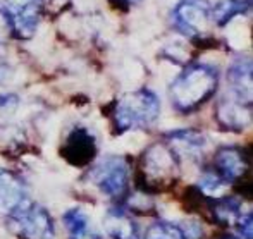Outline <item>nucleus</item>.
Here are the masks:
<instances>
[{"mask_svg": "<svg viewBox=\"0 0 253 239\" xmlns=\"http://www.w3.org/2000/svg\"><path fill=\"white\" fill-rule=\"evenodd\" d=\"M215 172L227 183L240 181L248 170V157L241 146L236 145H224L215 152L213 159Z\"/></svg>", "mask_w": 253, "mask_h": 239, "instance_id": "9d476101", "label": "nucleus"}, {"mask_svg": "<svg viewBox=\"0 0 253 239\" xmlns=\"http://www.w3.org/2000/svg\"><path fill=\"white\" fill-rule=\"evenodd\" d=\"M145 239H186L181 224L169 220H157L145 233Z\"/></svg>", "mask_w": 253, "mask_h": 239, "instance_id": "6ab92c4d", "label": "nucleus"}, {"mask_svg": "<svg viewBox=\"0 0 253 239\" xmlns=\"http://www.w3.org/2000/svg\"><path fill=\"white\" fill-rule=\"evenodd\" d=\"M212 23V5L209 0H181L174 9V26L177 31L197 41L207 35Z\"/></svg>", "mask_w": 253, "mask_h": 239, "instance_id": "423d86ee", "label": "nucleus"}, {"mask_svg": "<svg viewBox=\"0 0 253 239\" xmlns=\"http://www.w3.org/2000/svg\"><path fill=\"white\" fill-rule=\"evenodd\" d=\"M219 239H240V238H234V236H224V238H219Z\"/></svg>", "mask_w": 253, "mask_h": 239, "instance_id": "393cba45", "label": "nucleus"}, {"mask_svg": "<svg viewBox=\"0 0 253 239\" xmlns=\"http://www.w3.org/2000/svg\"><path fill=\"white\" fill-rule=\"evenodd\" d=\"M10 231L21 239H53L55 227L47 208L38 203L24 201L9 215Z\"/></svg>", "mask_w": 253, "mask_h": 239, "instance_id": "39448f33", "label": "nucleus"}, {"mask_svg": "<svg viewBox=\"0 0 253 239\" xmlns=\"http://www.w3.org/2000/svg\"><path fill=\"white\" fill-rule=\"evenodd\" d=\"M166 140L176 155H200V152L207 146L205 136L195 129H174L166 134Z\"/></svg>", "mask_w": 253, "mask_h": 239, "instance_id": "4468645a", "label": "nucleus"}, {"mask_svg": "<svg viewBox=\"0 0 253 239\" xmlns=\"http://www.w3.org/2000/svg\"><path fill=\"white\" fill-rule=\"evenodd\" d=\"M129 162L121 155H109L91 167L86 179L107 198L119 199L129 190Z\"/></svg>", "mask_w": 253, "mask_h": 239, "instance_id": "20e7f679", "label": "nucleus"}, {"mask_svg": "<svg viewBox=\"0 0 253 239\" xmlns=\"http://www.w3.org/2000/svg\"><path fill=\"white\" fill-rule=\"evenodd\" d=\"M215 119L224 131H243L252 120V102L229 91L217 103Z\"/></svg>", "mask_w": 253, "mask_h": 239, "instance_id": "6e6552de", "label": "nucleus"}, {"mask_svg": "<svg viewBox=\"0 0 253 239\" xmlns=\"http://www.w3.org/2000/svg\"><path fill=\"white\" fill-rule=\"evenodd\" d=\"M243 213V203L234 196H220L212 205L213 219L224 227H236Z\"/></svg>", "mask_w": 253, "mask_h": 239, "instance_id": "2eb2a0df", "label": "nucleus"}, {"mask_svg": "<svg viewBox=\"0 0 253 239\" xmlns=\"http://www.w3.org/2000/svg\"><path fill=\"white\" fill-rule=\"evenodd\" d=\"M248 9H250L248 0H219L212 7V21L217 26H226L236 16L247 14Z\"/></svg>", "mask_w": 253, "mask_h": 239, "instance_id": "f3484780", "label": "nucleus"}, {"mask_svg": "<svg viewBox=\"0 0 253 239\" xmlns=\"http://www.w3.org/2000/svg\"><path fill=\"white\" fill-rule=\"evenodd\" d=\"M160 116V100L148 88L124 93L114 107V126L119 133L148 129Z\"/></svg>", "mask_w": 253, "mask_h": 239, "instance_id": "f03ea898", "label": "nucleus"}, {"mask_svg": "<svg viewBox=\"0 0 253 239\" xmlns=\"http://www.w3.org/2000/svg\"><path fill=\"white\" fill-rule=\"evenodd\" d=\"M71 0H42V7H43V12L57 16L64 9H67Z\"/></svg>", "mask_w": 253, "mask_h": 239, "instance_id": "412c9836", "label": "nucleus"}, {"mask_svg": "<svg viewBox=\"0 0 253 239\" xmlns=\"http://www.w3.org/2000/svg\"><path fill=\"white\" fill-rule=\"evenodd\" d=\"M26 201V186L17 174L0 169V215L14 213Z\"/></svg>", "mask_w": 253, "mask_h": 239, "instance_id": "9b49d317", "label": "nucleus"}, {"mask_svg": "<svg viewBox=\"0 0 253 239\" xmlns=\"http://www.w3.org/2000/svg\"><path fill=\"white\" fill-rule=\"evenodd\" d=\"M103 226L112 239H140L134 219L121 206H114L105 213Z\"/></svg>", "mask_w": 253, "mask_h": 239, "instance_id": "f8f14e48", "label": "nucleus"}, {"mask_svg": "<svg viewBox=\"0 0 253 239\" xmlns=\"http://www.w3.org/2000/svg\"><path fill=\"white\" fill-rule=\"evenodd\" d=\"M3 10L9 17L12 35L17 40H30L43 14L42 0H5Z\"/></svg>", "mask_w": 253, "mask_h": 239, "instance_id": "0eeeda50", "label": "nucleus"}, {"mask_svg": "<svg viewBox=\"0 0 253 239\" xmlns=\"http://www.w3.org/2000/svg\"><path fill=\"white\" fill-rule=\"evenodd\" d=\"M19 107V96L14 93H3L0 95V126L10 120V117L16 114Z\"/></svg>", "mask_w": 253, "mask_h": 239, "instance_id": "aec40b11", "label": "nucleus"}, {"mask_svg": "<svg viewBox=\"0 0 253 239\" xmlns=\"http://www.w3.org/2000/svg\"><path fill=\"white\" fill-rule=\"evenodd\" d=\"M12 35V30H10V23L9 17H7L5 10L0 9V47L3 45V41Z\"/></svg>", "mask_w": 253, "mask_h": 239, "instance_id": "4be33fe9", "label": "nucleus"}, {"mask_svg": "<svg viewBox=\"0 0 253 239\" xmlns=\"http://www.w3.org/2000/svg\"><path fill=\"white\" fill-rule=\"evenodd\" d=\"M140 174L147 190L170 186L179 174V157L167 143H153L141 157Z\"/></svg>", "mask_w": 253, "mask_h": 239, "instance_id": "7ed1b4c3", "label": "nucleus"}, {"mask_svg": "<svg viewBox=\"0 0 253 239\" xmlns=\"http://www.w3.org/2000/svg\"><path fill=\"white\" fill-rule=\"evenodd\" d=\"M197 186H198V190L202 191L203 196H209V198L217 199V198H220V196H224V193H226L229 183L224 181L215 170H207V172L200 177V181L197 183Z\"/></svg>", "mask_w": 253, "mask_h": 239, "instance_id": "a211bd4d", "label": "nucleus"}, {"mask_svg": "<svg viewBox=\"0 0 253 239\" xmlns=\"http://www.w3.org/2000/svg\"><path fill=\"white\" fill-rule=\"evenodd\" d=\"M229 91L252 102V60L250 57H236L227 71Z\"/></svg>", "mask_w": 253, "mask_h": 239, "instance_id": "ddd939ff", "label": "nucleus"}, {"mask_svg": "<svg viewBox=\"0 0 253 239\" xmlns=\"http://www.w3.org/2000/svg\"><path fill=\"white\" fill-rule=\"evenodd\" d=\"M2 69H3V66H0V83H3V81L9 78V71H5V73H3Z\"/></svg>", "mask_w": 253, "mask_h": 239, "instance_id": "b1692460", "label": "nucleus"}, {"mask_svg": "<svg viewBox=\"0 0 253 239\" xmlns=\"http://www.w3.org/2000/svg\"><path fill=\"white\" fill-rule=\"evenodd\" d=\"M114 3H117V5H134V3H138L140 0H112Z\"/></svg>", "mask_w": 253, "mask_h": 239, "instance_id": "5701e85b", "label": "nucleus"}, {"mask_svg": "<svg viewBox=\"0 0 253 239\" xmlns=\"http://www.w3.org/2000/svg\"><path fill=\"white\" fill-rule=\"evenodd\" d=\"M219 88V71L210 64H191L169 86V98L179 114L197 112Z\"/></svg>", "mask_w": 253, "mask_h": 239, "instance_id": "f257e3e1", "label": "nucleus"}, {"mask_svg": "<svg viewBox=\"0 0 253 239\" xmlns=\"http://www.w3.org/2000/svg\"><path fill=\"white\" fill-rule=\"evenodd\" d=\"M62 220L73 239H100V236L91 229L90 219L81 208H69L64 213Z\"/></svg>", "mask_w": 253, "mask_h": 239, "instance_id": "dca6fc26", "label": "nucleus"}, {"mask_svg": "<svg viewBox=\"0 0 253 239\" xmlns=\"http://www.w3.org/2000/svg\"><path fill=\"white\" fill-rule=\"evenodd\" d=\"M62 155L76 167L88 165L97 155V140L86 127H74L64 141Z\"/></svg>", "mask_w": 253, "mask_h": 239, "instance_id": "1a4fd4ad", "label": "nucleus"}]
</instances>
